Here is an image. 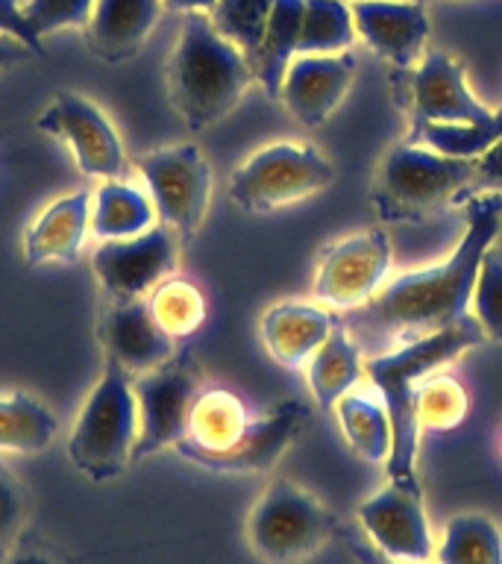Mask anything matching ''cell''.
<instances>
[{
	"label": "cell",
	"instance_id": "1",
	"mask_svg": "<svg viewBox=\"0 0 502 564\" xmlns=\"http://www.w3.org/2000/svg\"><path fill=\"white\" fill-rule=\"evenodd\" d=\"M502 227V194H476L467 206L461 245L438 264L388 280L343 324L373 341H412L438 333L470 315L476 273L484 253L496 245Z\"/></svg>",
	"mask_w": 502,
	"mask_h": 564
},
{
	"label": "cell",
	"instance_id": "2",
	"mask_svg": "<svg viewBox=\"0 0 502 564\" xmlns=\"http://www.w3.org/2000/svg\"><path fill=\"white\" fill-rule=\"evenodd\" d=\"M484 341V333L473 315L461 317L458 324L444 326L438 333L421 335L412 341L396 344L394 350H379L364 356V377L373 386L388 409L394 426V447L385 462L388 476L394 482H417V423H414L412 394L423 377L440 370L467 350Z\"/></svg>",
	"mask_w": 502,
	"mask_h": 564
},
{
	"label": "cell",
	"instance_id": "3",
	"mask_svg": "<svg viewBox=\"0 0 502 564\" xmlns=\"http://www.w3.org/2000/svg\"><path fill=\"white\" fill-rule=\"evenodd\" d=\"M255 79L253 65L215 30L206 12H188L165 65L167 97L185 127L209 130L223 121Z\"/></svg>",
	"mask_w": 502,
	"mask_h": 564
},
{
	"label": "cell",
	"instance_id": "4",
	"mask_svg": "<svg viewBox=\"0 0 502 564\" xmlns=\"http://www.w3.org/2000/svg\"><path fill=\"white\" fill-rule=\"evenodd\" d=\"M139 438V405L132 377L106 359L103 373L79 409L68 438V458L91 482H109L132 465Z\"/></svg>",
	"mask_w": 502,
	"mask_h": 564
},
{
	"label": "cell",
	"instance_id": "5",
	"mask_svg": "<svg viewBox=\"0 0 502 564\" xmlns=\"http://www.w3.org/2000/svg\"><path fill=\"white\" fill-rule=\"evenodd\" d=\"M476 159H458L405 139L379 159L370 200L382 220H414L473 185Z\"/></svg>",
	"mask_w": 502,
	"mask_h": 564
},
{
	"label": "cell",
	"instance_id": "6",
	"mask_svg": "<svg viewBox=\"0 0 502 564\" xmlns=\"http://www.w3.org/2000/svg\"><path fill=\"white\" fill-rule=\"evenodd\" d=\"M335 532L332 509L291 479H273L247 514V541L264 564H303Z\"/></svg>",
	"mask_w": 502,
	"mask_h": 564
},
{
	"label": "cell",
	"instance_id": "7",
	"mask_svg": "<svg viewBox=\"0 0 502 564\" xmlns=\"http://www.w3.org/2000/svg\"><path fill=\"white\" fill-rule=\"evenodd\" d=\"M335 165L324 150L308 141H273L255 150L229 176V200L238 209L268 215L326 192Z\"/></svg>",
	"mask_w": 502,
	"mask_h": 564
},
{
	"label": "cell",
	"instance_id": "8",
	"mask_svg": "<svg viewBox=\"0 0 502 564\" xmlns=\"http://www.w3.org/2000/svg\"><path fill=\"white\" fill-rule=\"evenodd\" d=\"M144 192L156 206V218L188 241L206 224L211 203V165L197 144L150 150L135 162Z\"/></svg>",
	"mask_w": 502,
	"mask_h": 564
},
{
	"label": "cell",
	"instance_id": "9",
	"mask_svg": "<svg viewBox=\"0 0 502 564\" xmlns=\"http://www.w3.org/2000/svg\"><path fill=\"white\" fill-rule=\"evenodd\" d=\"M132 391L139 405V438L132 462H141L185 438L188 412L194 397L200 394V368L188 352H174L165 365L132 377Z\"/></svg>",
	"mask_w": 502,
	"mask_h": 564
},
{
	"label": "cell",
	"instance_id": "10",
	"mask_svg": "<svg viewBox=\"0 0 502 564\" xmlns=\"http://www.w3.org/2000/svg\"><path fill=\"white\" fill-rule=\"evenodd\" d=\"M394 247L385 229H361L326 247L315 273V300L332 312H356L388 282Z\"/></svg>",
	"mask_w": 502,
	"mask_h": 564
},
{
	"label": "cell",
	"instance_id": "11",
	"mask_svg": "<svg viewBox=\"0 0 502 564\" xmlns=\"http://www.w3.org/2000/svg\"><path fill=\"white\" fill-rule=\"evenodd\" d=\"M35 127L53 139L65 141L86 176H95L100 183L121 180L123 167H127L123 141L103 109L91 104L88 97L77 95V91H59L44 106Z\"/></svg>",
	"mask_w": 502,
	"mask_h": 564
},
{
	"label": "cell",
	"instance_id": "12",
	"mask_svg": "<svg viewBox=\"0 0 502 564\" xmlns=\"http://www.w3.org/2000/svg\"><path fill=\"white\" fill-rule=\"evenodd\" d=\"M359 527L370 544L396 562L429 564L435 558V538L423 509L421 485L391 482L370 494L356 509Z\"/></svg>",
	"mask_w": 502,
	"mask_h": 564
},
{
	"label": "cell",
	"instance_id": "13",
	"mask_svg": "<svg viewBox=\"0 0 502 564\" xmlns=\"http://www.w3.org/2000/svg\"><path fill=\"white\" fill-rule=\"evenodd\" d=\"M179 238L165 224H156L148 232L118 241H100L91 256L97 282L112 300H141L156 289L159 282L174 276Z\"/></svg>",
	"mask_w": 502,
	"mask_h": 564
},
{
	"label": "cell",
	"instance_id": "14",
	"mask_svg": "<svg viewBox=\"0 0 502 564\" xmlns=\"http://www.w3.org/2000/svg\"><path fill=\"white\" fill-rule=\"evenodd\" d=\"M405 95L414 123H488L496 115L470 91L465 65L444 51L423 53L405 70Z\"/></svg>",
	"mask_w": 502,
	"mask_h": 564
},
{
	"label": "cell",
	"instance_id": "15",
	"mask_svg": "<svg viewBox=\"0 0 502 564\" xmlns=\"http://www.w3.org/2000/svg\"><path fill=\"white\" fill-rule=\"evenodd\" d=\"M308 405L299 400H285L264 417H253L244 435L218 453H183L185 462L200 465L218 474H262L280 462L308 423Z\"/></svg>",
	"mask_w": 502,
	"mask_h": 564
},
{
	"label": "cell",
	"instance_id": "16",
	"mask_svg": "<svg viewBox=\"0 0 502 564\" xmlns=\"http://www.w3.org/2000/svg\"><path fill=\"white\" fill-rule=\"evenodd\" d=\"M352 79H356V56L350 51L306 53V56H294L285 70L280 97L299 127L317 130L341 106Z\"/></svg>",
	"mask_w": 502,
	"mask_h": 564
},
{
	"label": "cell",
	"instance_id": "17",
	"mask_svg": "<svg viewBox=\"0 0 502 564\" xmlns=\"http://www.w3.org/2000/svg\"><path fill=\"white\" fill-rule=\"evenodd\" d=\"M356 35L396 70L414 68L429 39L423 0H350Z\"/></svg>",
	"mask_w": 502,
	"mask_h": 564
},
{
	"label": "cell",
	"instance_id": "18",
	"mask_svg": "<svg viewBox=\"0 0 502 564\" xmlns=\"http://www.w3.org/2000/svg\"><path fill=\"white\" fill-rule=\"evenodd\" d=\"M100 344L106 359L118 361L130 377L165 365L176 352V341L156 324L148 297L112 300L100 317Z\"/></svg>",
	"mask_w": 502,
	"mask_h": 564
},
{
	"label": "cell",
	"instance_id": "19",
	"mask_svg": "<svg viewBox=\"0 0 502 564\" xmlns=\"http://www.w3.org/2000/svg\"><path fill=\"white\" fill-rule=\"evenodd\" d=\"M91 224V192L62 194L47 203L33 224L24 232V259L26 264H51V262H77Z\"/></svg>",
	"mask_w": 502,
	"mask_h": 564
},
{
	"label": "cell",
	"instance_id": "20",
	"mask_svg": "<svg viewBox=\"0 0 502 564\" xmlns=\"http://www.w3.org/2000/svg\"><path fill=\"white\" fill-rule=\"evenodd\" d=\"M335 324L338 321L332 317V308L303 300H282L264 312L259 333L273 361H280L282 368H303L329 338Z\"/></svg>",
	"mask_w": 502,
	"mask_h": 564
},
{
	"label": "cell",
	"instance_id": "21",
	"mask_svg": "<svg viewBox=\"0 0 502 564\" xmlns=\"http://www.w3.org/2000/svg\"><path fill=\"white\" fill-rule=\"evenodd\" d=\"M162 9V0H95L83 26L88 51L109 65L132 59L153 33Z\"/></svg>",
	"mask_w": 502,
	"mask_h": 564
},
{
	"label": "cell",
	"instance_id": "22",
	"mask_svg": "<svg viewBox=\"0 0 502 564\" xmlns=\"http://www.w3.org/2000/svg\"><path fill=\"white\" fill-rule=\"evenodd\" d=\"M250 423H253V414L241 397L227 391V388H206L194 397L185 438L174 447L176 456L227 449L229 444H236L244 435Z\"/></svg>",
	"mask_w": 502,
	"mask_h": 564
},
{
	"label": "cell",
	"instance_id": "23",
	"mask_svg": "<svg viewBox=\"0 0 502 564\" xmlns=\"http://www.w3.org/2000/svg\"><path fill=\"white\" fill-rule=\"evenodd\" d=\"M308 391L315 397L317 409H335V403L343 394L356 391L364 377V356H361L359 344L352 338L350 326L338 321L335 329L329 333L317 352L306 361Z\"/></svg>",
	"mask_w": 502,
	"mask_h": 564
},
{
	"label": "cell",
	"instance_id": "24",
	"mask_svg": "<svg viewBox=\"0 0 502 564\" xmlns=\"http://www.w3.org/2000/svg\"><path fill=\"white\" fill-rule=\"evenodd\" d=\"M156 227V206L144 188L123 180H103L91 192V224L88 232L97 241L132 238Z\"/></svg>",
	"mask_w": 502,
	"mask_h": 564
},
{
	"label": "cell",
	"instance_id": "25",
	"mask_svg": "<svg viewBox=\"0 0 502 564\" xmlns=\"http://www.w3.org/2000/svg\"><path fill=\"white\" fill-rule=\"evenodd\" d=\"M335 417L343 432V441L361 462L385 465L394 447V426L388 409L376 391H350L335 403Z\"/></svg>",
	"mask_w": 502,
	"mask_h": 564
},
{
	"label": "cell",
	"instance_id": "26",
	"mask_svg": "<svg viewBox=\"0 0 502 564\" xmlns=\"http://www.w3.org/2000/svg\"><path fill=\"white\" fill-rule=\"evenodd\" d=\"M303 7L306 0H276L259 53L253 56V74L271 97H280L285 70L297 56L299 26H303Z\"/></svg>",
	"mask_w": 502,
	"mask_h": 564
},
{
	"label": "cell",
	"instance_id": "27",
	"mask_svg": "<svg viewBox=\"0 0 502 564\" xmlns=\"http://www.w3.org/2000/svg\"><path fill=\"white\" fill-rule=\"evenodd\" d=\"M56 414L33 394H0V453L33 456L56 441Z\"/></svg>",
	"mask_w": 502,
	"mask_h": 564
},
{
	"label": "cell",
	"instance_id": "28",
	"mask_svg": "<svg viewBox=\"0 0 502 564\" xmlns=\"http://www.w3.org/2000/svg\"><path fill=\"white\" fill-rule=\"evenodd\" d=\"M435 564H502V532L488 514H456L435 544Z\"/></svg>",
	"mask_w": 502,
	"mask_h": 564
},
{
	"label": "cell",
	"instance_id": "29",
	"mask_svg": "<svg viewBox=\"0 0 502 564\" xmlns=\"http://www.w3.org/2000/svg\"><path fill=\"white\" fill-rule=\"evenodd\" d=\"M412 405L417 430L449 432L465 423L467 412H470V397L456 377L435 370L414 386Z\"/></svg>",
	"mask_w": 502,
	"mask_h": 564
},
{
	"label": "cell",
	"instance_id": "30",
	"mask_svg": "<svg viewBox=\"0 0 502 564\" xmlns=\"http://www.w3.org/2000/svg\"><path fill=\"white\" fill-rule=\"evenodd\" d=\"M350 0H306L299 26L297 56L306 53H343L356 42Z\"/></svg>",
	"mask_w": 502,
	"mask_h": 564
},
{
	"label": "cell",
	"instance_id": "31",
	"mask_svg": "<svg viewBox=\"0 0 502 564\" xmlns=\"http://www.w3.org/2000/svg\"><path fill=\"white\" fill-rule=\"evenodd\" d=\"M148 306L156 324L174 341L188 338L206 324V297L192 280H183V276H167L159 282L148 294Z\"/></svg>",
	"mask_w": 502,
	"mask_h": 564
},
{
	"label": "cell",
	"instance_id": "32",
	"mask_svg": "<svg viewBox=\"0 0 502 564\" xmlns=\"http://www.w3.org/2000/svg\"><path fill=\"white\" fill-rule=\"evenodd\" d=\"M502 135V106L488 123H414L408 139L458 159H479Z\"/></svg>",
	"mask_w": 502,
	"mask_h": 564
},
{
	"label": "cell",
	"instance_id": "33",
	"mask_svg": "<svg viewBox=\"0 0 502 564\" xmlns=\"http://www.w3.org/2000/svg\"><path fill=\"white\" fill-rule=\"evenodd\" d=\"M273 7H276V0H218L211 7L209 21L253 65V56L259 53Z\"/></svg>",
	"mask_w": 502,
	"mask_h": 564
},
{
	"label": "cell",
	"instance_id": "34",
	"mask_svg": "<svg viewBox=\"0 0 502 564\" xmlns=\"http://www.w3.org/2000/svg\"><path fill=\"white\" fill-rule=\"evenodd\" d=\"M470 315L479 321L484 338L502 341V247L493 245L479 264Z\"/></svg>",
	"mask_w": 502,
	"mask_h": 564
},
{
	"label": "cell",
	"instance_id": "35",
	"mask_svg": "<svg viewBox=\"0 0 502 564\" xmlns=\"http://www.w3.org/2000/svg\"><path fill=\"white\" fill-rule=\"evenodd\" d=\"M95 0H26L24 15L39 39L70 26H86Z\"/></svg>",
	"mask_w": 502,
	"mask_h": 564
},
{
	"label": "cell",
	"instance_id": "36",
	"mask_svg": "<svg viewBox=\"0 0 502 564\" xmlns=\"http://www.w3.org/2000/svg\"><path fill=\"white\" fill-rule=\"evenodd\" d=\"M0 35H9V39L26 44L35 56L44 53L42 39L35 35V30L24 15V3H18V0H0Z\"/></svg>",
	"mask_w": 502,
	"mask_h": 564
},
{
	"label": "cell",
	"instance_id": "37",
	"mask_svg": "<svg viewBox=\"0 0 502 564\" xmlns=\"http://www.w3.org/2000/svg\"><path fill=\"white\" fill-rule=\"evenodd\" d=\"M24 520V491L18 488L15 479L0 467V541H7L18 532Z\"/></svg>",
	"mask_w": 502,
	"mask_h": 564
},
{
	"label": "cell",
	"instance_id": "38",
	"mask_svg": "<svg viewBox=\"0 0 502 564\" xmlns=\"http://www.w3.org/2000/svg\"><path fill=\"white\" fill-rule=\"evenodd\" d=\"M473 185L482 188V192L502 194V135L484 150L482 156L476 159Z\"/></svg>",
	"mask_w": 502,
	"mask_h": 564
},
{
	"label": "cell",
	"instance_id": "39",
	"mask_svg": "<svg viewBox=\"0 0 502 564\" xmlns=\"http://www.w3.org/2000/svg\"><path fill=\"white\" fill-rule=\"evenodd\" d=\"M347 553H350L352 564H414V562H396L391 555H385L382 550L370 544L368 538L356 535V532H347Z\"/></svg>",
	"mask_w": 502,
	"mask_h": 564
},
{
	"label": "cell",
	"instance_id": "40",
	"mask_svg": "<svg viewBox=\"0 0 502 564\" xmlns=\"http://www.w3.org/2000/svg\"><path fill=\"white\" fill-rule=\"evenodd\" d=\"M30 56H35V53L26 44L15 42L9 35H0V74L12 68V65H18V62L30 59Z\"/></svg>",
	"mask_w": 502,
	"mask_h": 564
},
{
	"label": "cell",
	"instance_id": "41",
	"mask_svg": "<svg viewBox=\"0 0 502 564\" xmlns=\"http://www.w3.org/2000/svg\"><path fill=\"white\" fill-rule=\"evenodd\" d=\"M3 564H62L59 558H53L51 553L44 550H18V553L7 555Z\"/></svg>",
	"mask_w": 502,
	"mask_h": 564
},
{
	"label": "cell",
	"instance_id": "42",
	"mask_svg": "<svg viewBox=\"0 0 502 564\" xmlns=\"http://www.w3.org/2000/svg\"><path fill=\"white\" fill-rule=\"evenodd\" d=\"M167 9H176V12H183V15H188V12H206L209 15L211 7L218 3V0H162Z\"/></svg>",
	"mask_w": 502,
	"mask_h": 564
},
{
	"label": "cell",
	"instance_id": "43",
	"mask_svg": "<svg viewBox=\"0 0 502 564\" xmlns=\"http://www.w3.org/2000/svg\"><path fill=\"white\" fill-rule=\"evenodd\" d=\"M423 3H426V0H423Z\"/></svg>",
	"mask_w": 502,
	"mask_h": 564
}]
</instances>
